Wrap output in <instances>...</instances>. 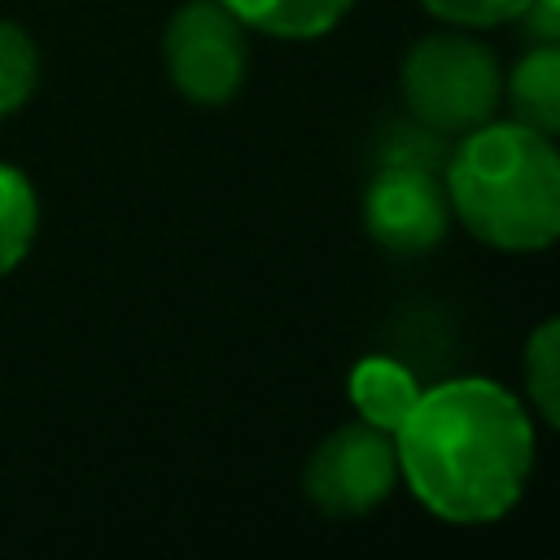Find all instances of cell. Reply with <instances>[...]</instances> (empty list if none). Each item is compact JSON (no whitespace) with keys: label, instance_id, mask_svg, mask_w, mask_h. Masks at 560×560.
Returning a JSON list of instances; mask_svg holds the SVG:
<instances>
[{"label":"cell","instance_id":"obj_3","mask_svg":"<svg viewBox=\"0 0 560 560\" xmlns=\"http://www.w3.org/2000/svg\"><path fill=\"white\" fill-rule=\"evenodd\" d=\"M499 96H503L499 61L472 35L438 31L420 39L402 61V101L411 118L442 136H464L490 122Z\"/></svg>","mask_w":560,"mask_h":560},{"label":"cell","instance_id":"obj_14","mask_svg":"<svg viewBox=\"0 0 560 560\" xmlns=\"http://www.w3.org/2000/svg\"><path fill=\"white\" fill-rule=\"evenodd\" d=\"M433 18L451 22V26H499V22H516L525 13L529 0H420Z\"/></svg>","mask_w":560,"mask_h":560},{"label":"cell","instance_id":"obj_2","mask_svg":"<svg viewBox=\"0 0 560 560\" xmlns=\"http://www.w3.org/2000/svg\"><path fill=\"white\" fill-rule=\"evenodd\" d=\"M451 214L486 245L538 254L560 241V149L508 118L464 131L442 166Z\"/></svg>","mask_w":560,"mask_h":560},{"label":"cell","instance_id":"obj_6","mask_svg":"<svg viewBox=\"0 0 560 560\" xmlns=\"http://www.w3.org/2000/svg\"><path fill=\"white\" fill-rule=\"evenodd\" d=\"M363 223L389 254H429L451 228L446 184L424 166H381L363 192Z\"/></svg>","mask_w":560,"mask_h":560},{"label":"cell","instance_id":"obj_8","mask_svg":"<svg viewBox=\"0 0 560 560\" xmlns=\"http://www.w3.org/2000/svg\"><path fill=\"white\" fill-rule=\"evenodd\" d=\"M508 101L516 122L542 136H560V44H534L516 61L508 74Z\"/></svg>","mask_w":560,"mask_h":560},{"label":"cell","instance_id":"obj_7","mask_svg":"<svg viewBox=\"0 0 560 560\" xmlns=\"http://www.w3.org/2000/svg\"><path fill=\"white\" fill-rule=\"evenodd\" d=\"M416 398H420L416 372L389 354H368L350 372V402H354L359 420H368L385 433H398V424L411 416Z\"/></svg>","mask_w":560,"mask_h":560},{"label":"cell","instance_id":"obj_11","mask_svg":"<svg viewBox=\"0 0 560 560\" xmlns=\"http://www.w3.org/2000/svg\"><path fill=\"white\" fill-rule=\"evenodd\" d=\"M525 389L547 424L560 429V319H547L525 341Z\"/></svg>","mask_w":560,"mask_h":560},{"label":"cell","instance_id":"obj_13","mask_svg":"<svg viewBox=\"0 0 560 560\" xmlns=\"http://www.w3.org/2000/svg\"><path fill=\"white\" fill-rule=\"evenodd\" d=\"M35 88V48L31 39L0 22V114H13Z\"/></svg>","mask_w":560,"mask_h":560},{"label":"cell","instance_id":"obj_15","mask_svg":"<svg viewBox=\"0 0 560 560\" xmlns=\"http://www.w3.org/2000/svg\"><path fill=\"white\" fill-rule=\"evenodd\" d=\"M538 44H560V0H529L516 18Z\"/></svg>","mask_w":560,"mask_h":560},{"label":"cell","instance_id":"obj_9","mask_svg":"<svg viewBox=\"0 0 560 560\" xmlns=\"http://www.w3.org/2000/svg\"><path fill=\"white\" fill-rule=\"evenodd\" d=\"M241 26L276 39H319L328 35L354 0H219Z\"/></svg>","mask_w":560,"mask_h":560},{"label":"cell","instance_id":"obj_10","mask_svg":"<svg viewBox=\"0 0 560 560\" xmlns=\"http://www.w3.org/2000/svg\"><path fill=\"white\" fill-rule=\"evenodd\" d=\"M35 192L22 171L0 166V276L18 267L35 236Z\"/></svg>","mask_w":560,"mask_h":560},{"label":"cell","instance_id":"obj_4","mask_svg":"<svg viewBox=\"0 0 560 560\" xmlns=\"http://www.w3.org/2000/svg\"><path fill=\"white\" fill-rule=\"evenodd\" d=\"M398 481V451L394 433L350 420L332 429L306 459L302 490L328 516H363L389 499Z\"/></svg>","mask_w":560,"mask_h":560},{"label":"cell","instance_id":"obj_1","mask_svg":"<svg viewBox=\"0 0 560 560\" xmlns=\"http://www.w3.org/2000/svg\"><path fill=\"white\" fill-rule=\"evenodd\" d=\"M398 477L442 521L486 525L516 508L534 468V424L516 394L486 376L420 389L394 433Z\"/></svg>","mask_w":560,"mask_h":560},{"label":"cell","instance_id":"obj_12","mask_svg":"<svg viewBox=\"0 0 560 560\" xmlns=\"http://www.w3.org/2000/svg\"><path fill=\"white\" fill-rule=\"evenodd\" d=\"M451 149H446V136L424 127V122H402V127H389V140L381 144V166H424V171H438L446 166Z\"/></svg>","mask_w":560,"mask_h":560},{"label":"cell","instance_id":"obj_5","mask_svg":"<svg viewBox=\"0 0 560 560\" xmlns=\"http://www.w3.org/2000/svg\"><path fill=\"white\" fill-rule=\"evenodd\" d=\"M245 26L219 0L184 4L166 26L171 83L197 105H223L245 83Z\"/></svg>","mask_w":560,"mask_h":560}]
</instances>
